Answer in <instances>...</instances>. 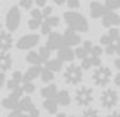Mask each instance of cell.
I'll list each match as a JSON object with an SVG mask.
<instances>
[{
  "mask_svg": "<svg viewBox=\"0 0 120 117\" xmlns=\"http://www.w3.org/2000/svg\"><path fill=\"white\" fill-rule=\"evenodd\" d=\"M64 21L68 25V28L74 30L77 33H87L89 30V24L87 19L77 11H68L64 13Z\"/></svg>",
  "mask_w": 120,
  "mask_h": 117,
  "instance_id": "1",
  "label": "cell"
},
{
  "mask_svg": "<svg viewBox=\"0 0 120 117\" xmlns=\"http://www.w3.org/2000/svg\"><path fill=\"white\" fill-rule=\"evenodd\" d=\"M111 79H113V73L110 70V67H105V65L96 67L94 70V73H92V82L98 87H105L107 85H110Z\"/></svg>",
  "mask_w": 120,
  "mask_h": 117,
  "instance_id": "2",
  "label": "cell"
},
{
  "mask_svg": "<svg viewBox=\"0 0 120 117\" xmlns=\"http://www.w3.org/2000/svg\"><path fill=\"white\" fill-rule=\"evenodd\" d=\"M82 80H83V68L80 65L70 64L64 70V82H65L67 85L77 86L79 83H82Z\"/></svg>",
  "mask_w": 120,
  "mask_h": 117,
  "instance_id": "3",
  "label": "cell"
},
{
  "mask_svg": "<svg viewBox=\"0 0 120 117\" xmlns=\"http://www.w3.org/2000/svg\"><path fill=\"white\" fill-rule=\"evenodd\" d=\"M94 98H95L94 89L89 87V86L77 87V91L74 93V101L79 107H89L94 102Z\"/></svg>",
  "mask_w": 120,
  "mask_h": 117,
  "instance_id": "4",
  "label": "cell"
},
{
  "mask_svg": "<svg viewBox=\"0 0 120 117\" xmlns=\"http://www.w3.org/2000/svg\"><path fill=\"white\" fill-rule=\"evenodd\" d=\"M99 102H101V105H102V108L113 110L114 107L119 104V92L116 91V89L107 87L105 91H102V93H101Z\"/></svg>",
  "mask_w": 120,
  "mask_h": 117,
  "instance_id": "5",
  "label": "cell"
},
{
  "mask_svg": "<svg viewBox=\"0 0 120 117\" xmlns=\"http://www.w3.org/2000/svg\"><path fill=\"white\" fill-rule=\"evenodd\" d=\"M4 24H6V28H8L9 33H13V31H16L19 28V25H21V11H19L18 6H12L8 11Z\"/></svg>",
  "mask_w": 120,
  "mask_h": 117,
  "instance_id": "6",
  "label": "cell"
},
{
  "mask_svg": "<svg viewBox=\"0 0 120 117\" xmlns=\"http://www.w3.org/2000/svg\"><path fill=\"white\" fill-rule=\"evenodd\" d=\"M40 42L39 34H25L22 36L19 40L16 42V49L18 50H27V49H33L34 46H37Z\"/></svg>",
  "mask_w": 120,
  "mask_h": 117,
  "instance_id": "7",
  "label": "cell"
},
{
  "mask_svg": "<svg viewBox=\"0 0 120 117\" xmlns=\"http://www.w3.org/2000/svg\"><path fill=\"white\" fill-rule=\"evenodd\" d=\"M62 46H64L62 34H61V33H56V31H52V33L48 36L46 48L50 49V52H53V50H58L59 48H62Z\"/></svg>",
  "mask_w": 120,
  "mask_h": 117,
  "instance_id": "8",
  "label": "cell"
},
{
  "mask_svg": "<svg viewBox=\"0 0 120 117\" xmlns=\"http://www.w3.org/2000/svg\"><path fill=\"white\" fill-rule=\"evenodd\" d=\"M62 40H64V46H70V48H73V46H79L80 42H82L79 33L71 30V28H67L65 31H64Z\"/></svg>",
  "mask_w": 120,
  "mask_h": 117,
  "instance_id": "9",
  "label": "cell"
},
{
  "mask_svg": "<svg viewBox=\"0 0 120 117\" xmlns=\"http://www.w3.org/2000/svg\"><path fill=\"white\" fill-rule=\"evenodd\" d=\"M102 19V27L105 28H111V27H117L120 24V15H117L113 11H107L105 15L101 18Z\"/></svg>",
  "mask_w": 120,
  "mask_h": 117,
  "instance_id": "10",
  "label": "cell"
},
{
  "mask_svg": "<svg viewBox=\"0 0 120 117\" xmlns=\"http://www.w3.org/2000/svg\"><path fill=\"white\" fill-rule=\"evenodd\" d=\"M13 46V39L9 31H2L0 33V52H9Z\"/></svg>",
  "mask_w": 120,
  "mask_h": 117,
  "instance_id": "11",
  "label": "cell"
},
{
  "mask_svg": "<svg viewBox=\"0 0 120 117\" xmlns=\"http://www.w3.org/2000/svg\"><path fill=\"white\" fill-rule=\"evenodd\" d=\"M89 12H90V16L94 18V19H98V18H102L105 15L107 9H105V6L102 3H99V2H90Z\"/></svg>",
  "mask_w": 120,
  "mask_h": 117,
  "instance_id": "12",
  "label": "cell"
},
{
  "mask_svg": "<svg viewBox=\"0 0 120 117\" xmlns=\"http://www.w3.org/2000/svg\"><path fill=\"white\" fill-rule=\"evenodd\" d=\"M13 59L9 52H0V73H6L12 68Z\"/></svg>",
  "mask_w": 120,
  "mask_h": 117,
  "instance_id": "13",
  "label": "cell"
},
{
  "mask_svg": "<svg viewBox=\"0 0 120 117\" xmlns=\"http://www.w3.org/2000/svg\"><path fill=\"white\" fill-rule=\"evenodd\" d=\"M58 59L62 61V62H71L74 59V50H73L70 46H62L58 50Z\"/></svg>",
  "mask_w": 120,
  "mask_h": 117,
  "instance_id": "14",
  "label": "cell"
},
{
  "mask_svg": "<svg viewBox=\"0 0 120 117\" xmlns=\"http://www.w3.org/2000/svg\"><path fill=\"white\" fill-rule=\"evenodd\" d=\"M19 99L21 98H18L15 95H12V93H9V95L6 98H3V101H2V107L3 108H6V110H15L18 104H19Z\"/></svg>",
  "mask_w": 120,
  "mask_h": 117,
  "instance_id": "15",
  "label": "cell"
},
{
  "mask_svg": "<svg viewBox=\"0 0 120 117\" xmlns=\"http://www.w3.org/2000/svg\"><path fill=\"white\" fill-rule=\"evenodd\" d=\"M55 101L58 102V105H62V107H67L71 104V95L67 89H62V91H58L56 96H55Z\"/></svg>",
  "mask_w": 120,
  "mask_h": 117,
  "instance_id": "16",
  "label": "cell"
},
{
  "mask_svg": "<svg viewBox=\"0 0 120 117\" xmlns=\"http://www.w3.org/2000/svg\"><path fill=\"white\" fill-rule=\"evenodd\" d=\"M40 71H41V65H31L24 73V82H33L34 79L40 76Z\"/></svg>",
  "mask_w": 120,
  "mask_h": 117,
  "instance_id": "17",
  "label": "cell"
},
{
  "mask_svg": "<svg viewBox=\"0 0 120 117\" xmlns=\"http://www.w3.org/2000/svg\"><path fill=\"white\" fill-rule=\"evenodd\" d=\"M56 93H58V87H56V85H53V83H49L48 86L41 87V91H40V95L43 96L45 99H48V98H55Z\"/></svg>",
  "mask_w": 120,
  "mask_h": 117,
  "instance_id": "18",
  "label": "cell"
},
{
  "mask_svg": "<svg viewBox=\"0 0 120 117\" xmlns=\"http://www.w3.org/2000/svg\"><path fill=\"white\" fill-rule=\"evenodd\" d=\"M43 107L49 114H56L59 105H58V102L55 101V98H48V99L43 101Z\"/></svg>",
  "mask_w": 120,
  "mask_h": 117,
  "instance_id": "19",
  "label": "cell"
},
{
  "mask_svg": "<svg viewBox=\"0 0 120 117\" xmlns=\"http://www.w3.org/2000/svg\"><path fill=\"white\" fill-rule=\"evenodd\" d=\"M46 68H49L52 73H58L62 70V61H59L58 58H53V59H48L46 61Z\"/></svg>",
  "mask_w": 120,
  "mask_h": 117,
  "instance_id": "20",
  "label": "cell"
},
{
  "mask_svg": "<svg viewBox=\"0 0 120 117\" xmlns=\"http://www.w3.org/2000/svg\"><path fill=\"white\" fill-rule=\"evenodd\" d=\"M25 61L28 64H31V65H41V64H45L43 61H41L40 55L37 52H34V50H30V52L25 55Z\"/></svg>",
  "mask_w": 120,
  "mask_h": 117,
  "instance_id": "21",
  "label": "cell"
},
{
  "mask_svg": "<svg viewBox=\"0 0 120 117\" xmlns=\"http://www.w3.org/2000/svg\"><path fill=\"white\" fill-rule=\"evenodd\" d=\"M40 79H41V82H45V83H52L53 80V73L50 71L49 68H43L41 67V71H40Z\"/></svg>",
  "mask_w": 120,
  "mask_h": 117,
  "instance_id": "22",
  "label": "cell"
},
{
  "mask_svg": "<svg viewBox=\"0 0 120 117\" xmlns=\"http://www.w3.org/2000/svg\"><path fill=\"white\" fill-rule=\"evenodd\" d=\"M104 6L107 11H113L116 12L117 9H120V0H105Z\"/></svg>",
  "mask_w": 120,
  "mask_h": 117,
  "instance_id": "23",
  "label": "cell"
},
{
  "mask_svg": "<svg viewBox=\"0 0 120 117\" xmlns=\"http://www.w3.org/2000/svg\"><path fill=\"white\" fill-rule=\"evenodd\" d=\"M80 117H99V113L96 108H92V107H86L85 110L82 111Z\"/></svg>",
  "mask_w": 120,
  "mask_h": 117,
  "instance_id": "24",
  "label": "cell"
},
{
  "mask_svg": "<svg viewBox=\"0 0 120 117\" xmlns=\"http://www.w3.org/2000/svg\"><path fill=\"white\" fill-rule=\"evenodd\" d=\"M37 53L40 55V58H41V61H43V62H46L48 59H50V49H48L46 46H41Z\"/></svg>",
  "mask_w": 120,
  "mask_h": 117,
  "instance_id": "25",
  "label": "cell"
},
{
  "mask_svg": "<svg viewBox=\"0 0 120 117\" xmlns=\"http://www.w3.org/2000/svg\"><path fill=\"white\" fill-rule=\"evenodd\" d=\"M22 91H24V93H27V95H30V93H33L36 91V86L33 82H24L22 80Z\"/></svg>",
  "mask_w": 120,
  "mask_h": 117,
  "instance_id": "26",
  "label": "cell"
},
{
  "mask_svg": "<svg viewBox=\"0 0 120 117\" xmlns=\"http://www.w3.org/2000/svg\"><path fill=\"white\" fill-rule=\"evenodd\" d=\"M45 21L48 22V24L52 27V28H55V27L59 25V21H61V19H59V16H56V15H50L49 18H46Z\"/></svg>",
  "mask_w": 120,
  "mask_h": 117,
  "instance_id": "27",
  "label": "cell"
},
{
  "mask_svg": "<svg viewBox=\"0 0 120 117\" xmlns=\"http://www.w3.org/2000/svg\"><path fill=\"white\" fill-rule=\"evenodd\" d=\"M41 22H43V21L36 19V18H30V21H28V28H30V30H39L40 25H41Z\"/></svg>",
  "mask_w": 120,
  "mask_h": 117,
  "instance_id": "28",
  "label": "cell"
},
{
  "mask_svg": "<svg viewBox=\"0 0 120 117\" xmlns=\"http://www.w3.org/2000/svg\"><path fill=\"white\" fill-rule=\"evenodd\" d=\"M104 52V49H102V46L101 45H94L92 46V49H90V53L89 55H94V57H101Z\"/></svg>",
  "mask_w": 120,
  "mask_h": 117,
  "instance_id": "29",
  "label": "cell"
},
{
  "mask_svg": "<svg viewBox=\"0 0 120 117\" xmlns=\"http://www.w3.org/2000/svg\"><path fill=\"white\" fill-rule=\"evenodd\" d=\"M30 15H31V18H36V19L45 21V18H43V13H41V9H39V8H36V9H31Z\"/></svg>",
  "mask_w": 120,
  "mask_h": 117,
  "instance_id": "30",
  "label": "cell"
},
{
  "mask_svg": "<svg viewBox=\"0 0 120 117\" xmlns=\"http://www.w3.org/2000/svg\"><path fill=\"white\" fill-rule=\"evenodd\" d=\"M40 31H41V34L49 36L50 33H52V27H50L46 21H43V22H41V25H40Z\"/></svg>",
  "mask_w": 120,
  "mask_h": 117,
  "instance_id": "31",
  "label": "cell"
},
{
  "mask_svg": "<svg viewBox=\"0 0 120 117\" xmlns=\"http://www.w3.org/2000/svg\"><path fill=\"white\" fill-rule=\"evenodd\" d=\"M113 42H114V40H113L108 34H104V36L99 37V45H101V46H108V45H111Z\"/></svg>",
  "mask_w": 120,
  "mask_h": 117,
  "instance_id": "32",
  "label": "cell"
},
{
  "mask_svg": "<svg viewBox=\"0 0 120 117\" xmlns=\"http://www.w3.org/2000/svg\"><path fill=\"white\" fill-rule=\"evenodd\" d=\"M107 34L111 37L114 42H116V40H117V37L120 36V30L117 28V27H111V28H108V33H107Z\"/></svg>",
  "mask_w": 120,
  "mask_h": 117,
  "instance_id": "33",
  "label": "cell"
},
{
  "mask_svg": "<svg viewBox=\"0 0 120 117\" xmlns=\"http://www.w3.org/2000/svg\"><path fill=\"white\" fill-rule=\"evenodd\" d=\"M74 57L79 58V59H83L85 57H87V53L85 52V49H83L82 46H77V48L74 49Z\"/></svg>",
  "mask_w": 120,
  "mask_h": 117,
  "instance_id": "34",
  "label": "cell"
},
{
  "mask_svg": "<svg viewBox=\"0 0 120 117\" xmlns=\"http://www.w3.org/2000/svg\"><path fill=\"white\" fill-rule=\"evenodd\" d=\"M65 4L71 9V11H76V9L80 8V0H67Z\"/></svg>",
  "mask_w": 120,
  "mask_h": 117,
  "instance_id": "35",
  "label": "cell"
},
{
  "mask_svg": "<svg viewBox=\"0 0 120 117\" xmlns=\"http://www.w3.org/2000/svg\"><path fill=\"white\" fill-rule=\"evenodd\" d=\"M104 52L107 53V55H116V42H113L111 45H108V46H104Z\"/></svg>",
  "mask_w": 120,
  "mask_h": 117,
  "instance_id": "36",
  "label": "cell"
},
{
  "mask_svg": "<svg viewBox=\"0 0 120 117\" xmlns=\"http://www.w3.org/2000/svg\"><path fill=\"white\" fill-rule=\"evenodd\" d=\"M33 4H34V0H19V6L22 9H31Z\"/></svg>",
  "mask_w": 120,
  "mask_h": 117,
  "instance_id": "37",
  "label": "cell"
},
{
  "mask_svg": "<svg viewBox=\"0 0 120 117\" xmlns=\"http://www.w3.org/2000/svg\"><path fill=\"white\" fill-rule=\"evenodd\" d=\"M41 13H43V18H45V19H46V18H49V16L53 13L52 6H45L43 9H41Z\"/></svg>",
  "mask_w": 120,
  "mask_h": 117,
  "instance_id": "38",
  "label": "cell"
},
{
  "mask_svg": "<svg viewBox=\"0 0 120 117\" xmlns=\"http://www.w3.org/2000/svg\"><path fill=\"white\" fill-rule=\"evenodd\" d=\"M92 46H94V43H92L90 40H86V42H83V45H82V48L85 49V52L89 55L90 53V49H92Z\"/></svg>",
  "mask_w": 120,
  "mask_h": 117,
  "instance_id": "39",
  "label": "cell"
},
{
  "mask_svg": "<svg viewBox=\"0 0 120 117\" xmlns=\"http://www.w3.org/2000/svg\"><path fill=\"white\" fill-rule=\"evenodd\" d=\"M107 117H120V111L113 110V111H110V113L107 114Z\"/></svg>",
  "mask_w": 120,
  "mask_h": 117,
  "instance_id": "40",
  "label": "cell"
},
{
  "mask_svg": "<svg viewBox=\"0 0 120 117\" xmlns=\"http://www.w3.org/2000/svg\"><path fill=\"white\" fill-rule=\"evenodd\" d=\"M4 83H6V76H4V73H0V89L3 87Z\"/></svg>",
  "mask_w": 120,
  "mask_h": 117,
  "instance_id": "41",
  "label": "cell"
},
{
  "mask_svg": "<svg viewBox=\"0 0 120 117\" xmlns=\"http://www.w3.org/2000/svg\"><path fill=\"white\" fill-rule=\"evenodd\" d=\"M46 2H48V0H34V3L37 4L39 8H45V4H46Z\"/></svg>",
  "mask_w": 120,
  "mask_h": 117,
  "instance_id": "42",
  "label": "cell"
},
{
  "mask_svg": "<svg viewBox=\"0 0 120 117\" xmlns=\"http://www.w3.org/2000/svg\"><path fill=\"white\" fill-rule=\"evenodd\" d=\"M114 85H116L117 87H120V71L116 74V77H114Z\"/></svg>",
  "mask_w": 120,
  "mask_h": 117,
  "instance_id": "43",
  "label": "cell"
},
{
  "mask_svg": "<svg viewBox=\"0 0 120 117\" xmlns=\"http://www.w3.org/2000/svg\"><path fill=\"white\" fill-rule=\"evenodd\" d=\"M52 2L56 4V6H62V4H65L67 0H52Z\"/></svg>",
  "mask_w": 120,
  "mask_h": 117,
  "instance_id": "44",
  "label": "cell"
},
{
  "mask_svg": "<svg viewBox=\"0 0 120 117\" xmlns=\"http://www.w3.org/2000/svg\"><path fill=\"white\" fill-rule=\"evenodd\" d=\"M114 65H116V68H117L119 71H120V57H119L116 61H114Z\"/></svg>",
  "mask_w": 120,
  "mask_h": 117,
  "instance_id": "45",
  "label": "cell"
},
{
  "mask_svg": "<svg viewBox=\"0 0 120 117\" xmlns=\"http://www.w3.org/2000/svg\"><path fill=\"white\" fill-rule=\"evenodd\" d=\"M3 31V24H2V21H0V33Z\"/></svg>",
  "mask_w": 120,
  "mask_h": 117,
  "instance_id": "46",
  "label": "cell"
},
{
  "mask_svg": "<svg viewBox=\"0 0 120 117\" xmlns=\"http://www.w3.org/2000/svg\"><path fill=\"white\" fill-rule=\"evenodd\" d=\"M116 43H119V45H120V36L117 37V40H116Z\"/></svg>",
  "mask_w": 120,
  "mask_h": 117,
  "instance_id": "47",
  "label": "cell"
},
{
  "mask_svg": "<svg viewBox=\"0 0 120 117\" xmlns=\"http://www.w3.org/2000/svg\"><path fill=\"white\" fill-rule=\"evenodd\" d=\"M67 117H74V116H68V114H67Z\"/></svg>",
  "mask_w": 120,
  "mask_h": 117,
  "instance_id": "48",
  "label": "cell"
}]
</instances>
